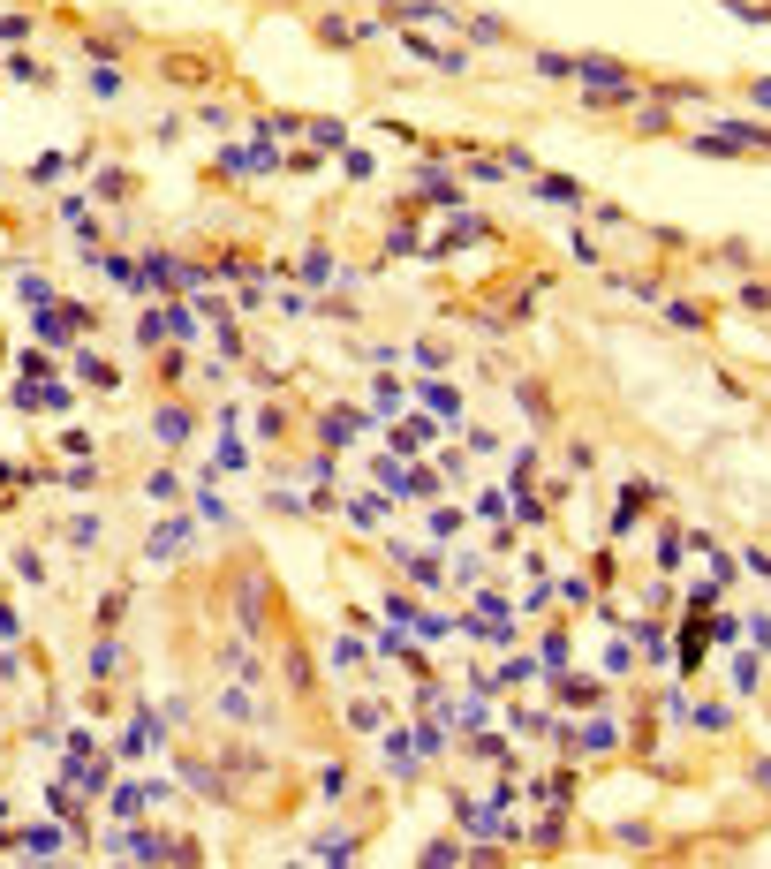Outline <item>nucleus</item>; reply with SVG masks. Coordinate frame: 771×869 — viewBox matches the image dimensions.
Segmentation results:
<instances>
[{"label":"nucleus","instance_id":"32","mask_svg":"<svg viewBox=\"0 0 771 869\" xmlns=\"http://www.w3.org/2000/svg\"><path fill=\"white\" fill-rule=\"evenodd\" d=\"M121 613H129V597H121V590L99 597V628H121Z\"/></svg>","mask_w":771,"mask_h":869},{"label":"nucleus","instance_id":"15","mask_svg":"<svg viewBox=\"0 0 771 869\" xmlns=\"http://www.w3.org/2000/svg\"><path fill=\"white\" fill-rule=\"evenodd\" d=\"M69 363H76V371H84V378H91V386H106V393H114V386H121V371H114V363H106V356H91V348H76V356H69Z\"/></svg>","mask_w":771,"mask_h":869},{"label":"nucleus","instance_id":"33","mask_svg":"<svg viewBox=\"0 0 771 869\" xmlns=\"http://www.w3.org/2000/svg\"><path fill=\"white\" fill-rule=\"evenodd\" d=\"M749 635H756V643L771 650V613H756V620H749Z\"/></svg>","mask_w":771,"mask_h":869},{"label":"nucleus","instance_id":"34","mask_svg":"<svg viewBox=\"0 0 771 869\" xmlns=\"http://www.w3.org/2000/svg\"><path fill=\"white\" fill-rule=\"evenodd\" d=\"M749 99H756V106H771V76H756V84H749Z\"/></svg>","mask_w":771,"mask_h":869},{"label":"nucleus","instance_id":"37","mask_svg":"<svg viewBox=\"0 0 771 869\" xmlns=\"http://www.w3.org/2000/svg\"><path fill=\"white\" fill-rule=\"evenodd\" d=\"M0 507H8V492H0Z\"/></svg>","mask_w":771,"mask_h":869},{"label":"nucleus","instance_id":"3","mask_svg":"<svg viewBox=\"0 0 771 869\" xmlns=\"http://www.w3.org/2000/svg\"><path fill=\"white\" fill-rule=\"evenodd\" d=\"M159 741H167V726H159V711H137V718H129V733H121V756H129V764H144V756H152Z\"/></svg>","mask_w":771,"mask_h":869},{"label":"nucleus","instance_id":"2","mask_svg":"<svg viewBox=\"0 0 771 869\" xmlns=\"http://www.w3.org/2000/svg\"><path fill=\"white\" fill-rule=\"evenodd\" d=\"M424 205H439V212H462V182H454V167H439V159H424Z\"/></svg>","mask_w":771,"mask_h":869},{"label":"nucleus","instance_id":"28","mask_svg":"<svg viewBox=\"0 0 771 869\" xmlns=\"http://www.w3.org/2000/svg\"><path fill=\"white\" fill-rule=\"evenodd\" d=\"M431 537H439V545H446V537H462V514H454V507H431Z\"/></svg>","mask_w":771,"mask_h":869},{"label":"nucleus","instance_id":"20","mask_svg":"<svg viewBox=\"0 0 771 869\" xmlns=\"http://www.w3.org/2000/svg\"><path fill=\"white\" fill-rule=\"evenodd\" d=\"M84 673H91V681H114V673H121V650H114V643H91V665H84Z\"/></svg>","mask_w":771,"mask_h":869},{"label":"nucleus","instance_id":"18","mask_svg":"<svg viewBox=\"0 0 771 869\" xmlns=\"http://www.w3.org/2000/svg\"><path fill=\"white\" fill-rule=\"evenodd\" d=\"M16 295H23V310H31V318H38V310H53V288H46V273H23V280H16Z\"/></svg>","mask_w":771,"mask_h":869},{"label":"nucleus","instance_id":"4","mask_svg":"<svg viewBox=\"0 0 771 869\" xmlns=\"http://www.w3.org/2000/svg\"><path fill=\"white\" fill-rule=\"evenodd\" d=\"M189 431H197V416H189L182 401H167V409H152V439H159V446H189Z\"/></svg>","mask_w":771,"mask_h":869},{"label":"nucleus","instance_id":"8","mask_svg":"<svg viewBox=\"0 0 771 869\" xmlns=\"http://www.w3.org/2000/svg\"><path fill=\"white\" fill-rule=\"evenodd\" d=\"M182 552H189V522H167V529H152V537H144V560H159V567L182 560Z\"/></svg>","mask_w":771,"mask_h":869},{"label":"nucleus","instance_id":"23","mask_svg":"<svg viewBox=\"0 0 771 869\" xmlns=\"http://www.w3.org/2000/svg\"><path fill=\"white\" fill-rule=\"evenodd\" d=\"M318 794L341 801V794H348V764H318Z\"/></svg>","mask_w":771,"mask_h":869},{"label":"nucleus","instance_id":"27","mask_svg":"<svg viewBox=\"0 0 771 869\" xmlns=\"http://www.w3.org/2000/svg\"><path fill=\"white\" fill-rule=\"evenodd\" d=\"M605 673H613V681H628V673H635V643H613V650H605Z\"/></svg>","mask_w":771,"mask_h":869},{"label":"nucleus","instance_id":"7","mask_svg":"<svg viewBox=\"0 0 771 869\" xmlns=\"http://www.w3.org/2000/svg\"><path fill=\"white\" fill-rule=\"evenodd\" d=\"M424 416H439L446 431H462V393L439 386V378H424Z\"/></svg>","mask_w":771,"mask_h":869},{"label":"nucleus","instance_id":"10","mask_svg":"<svg viewBox=\"0 0 771 869\" xmlns=\"http://www.w3.org/2000/svg\"><path fill=\"white\" fill-rule=\"evenodd\" d=\"M16 854H31V862H53V854H61V824H23V832H16Z\"/></svg>","mask_w":771,"mask_h":869},{"label":"nucleus","instance_id":"5","mask_svg":"<svg viewBox=\"0 0 771 869\" xmlns=\"http://www.w3.org/2000/svg\"><path fill=\"white\" fill-rule=\"evenodd\" d=\"M348 439H363V416L356 409H326V416H318V446H326V454H333V446H348Z\"/></svg>","mask_w":771,"mask_h":869},{"label":"nucleus","instance_id":"13","mask_svg":"<svg viewBox=\"0 0 771 869\" xmlns=\"http://www.w3.org/2000/svg\"><path fill=\"white\" fill-rule=\"evenodd\" d=\"M537 197H545V205H567V212H583V205H590L583 182H567V174H537Z\"/></svg>","mask_w":771,"mask_h":869},{"label":"nucleus","instance_id":"29","mask_svg":"<svg viewBox=\"0 0 771 869\" xmlns=\"http://www.w3.org/2000/svg\"><path fill=\"white\" fill-rule=\"evenodd\" d=\"M681 552H688V537H681V529H666V537H658V567H681Z\"/></svg>","mask_w":771,"mask_h":869},{"label":"nucleus","instance_id":"24","mask_svg":"<svg viewBox=\"0 0 771 869\" xmlns=\"http://www.w3.org/2000/svg\"><path fill=\"white\" fill-rule=\"evenodd\" d=\"M756 681H764V665H756V650H741V658H734V688H741V696H749Z\"/></svg>","mask_w":771,"mask_h":869},{"label":"nucleus","instance_id":"35","mask_svg":"<svg viewBox=\"0 0 771 869\" xmlns=\"http://www.w3.org/2000/svg\"><path fill=\"white\" fill-rule=\"evenodd\" d=\"M749 779H756V786H764V794H771V764H749Z\"/></svg>","mask_w":771,"mask_h":869},{"label":"nucleus","instance_id":"17","mask_svg":"<svg viewBox=\"0 0 771 869\" xmlns=\"http://www.w3.org/2000/svg\"><path fill=\"white\" fill-rule=\"evenodd\" d=\"M310 854H318V862H348V854H356V832H318Z\"/></svg>","mask_w":771,"mask_h":869},{"label":"nucleus","instance_id":"31","mask_svg":"<svg viewBox=\"0 0 771 869\" xmlns=\"http://www.w3.org/2000/svg\"><path fill=\"white\" fill-rule=\"evenodd\" d=\"M537 76H575V53H537Z\"/></svg>","mask_w":771,"mask_h":869},{"label":"nucleus","instance_id":"21","mask_svg":"<svg viewBox=\"0 0 771 869\" xmlns=\"http://www.w3.org/2000/svg\"><path fill=\"white\" fill-rule=\"evenodd\" d=\"M91 189H99L106 205H121V197H129V189H137V182H129V174H121V167H99V182H91Z\"/></svg>","mask_w":771,"mask_h":869},{"label":"nucleus","instance_id":"9","mask_svg":"<svg viewBox=\"0 0 771 869\" xmlns=\"http://www.w3.org/2000/svg\"><path fill=\"white\" fill-rule=\"evenodd\" d=\"M439 416H409V424H401V431H386V446H394V454H416V446H431V439H439Z\"/></svg>","mask_w":771,"mask_h":869},{"label":"nucleus","instance_id":"26","mask_svg":"<svg viewBox=\"0 0 771 869\" xmlns=\"http://www.w3.org/2000/svg\"><path fill=\"white\" fill-rule=\"evenodd\" d=\"M303 280L318 288V280H333V250H303Z\"/></svg>","mask_w":771,"mask_h":869},{"label":"nucleus","instance_id":"19","mask_svg":"<svg viewBox=\"0 0 771 869\" xmlns=\"http://www.w3.org/2000/svg\"><path fill=\"white\" fill-rule=\"evenodd\" d=\"M310 144L318 152H348V121H310Z\"/></svg>","mask_w":771,"mask_h":869},{"label":"nucleus","instance_id":"6","mask_svg":"<svg viewBox=\"0 0 771 869\" xmlns=\"http://www.w3.org/2000/svg\"><path fill=\"white\" fill-rule=\"evenodd\" d=\"M484 235H492V227H484L477 212H454V227H439V242H431V250H477Z\"/></svg>","mask_w":771,"mask_h":869},{"label":"nucleus","instance_id":"16","mask_svg":"<svg viewBox=\"0 0 771 869\" xmlns=\"http://www.w3.org/2000/svg\"><path fill=\"white\" fill-rule=\"evenodd\" d=\"M537 801H545V809H567V801H575V771H552V779H537Z\"/></svg>","mask_w":771,"mask_h":869},{"label":"nucleus","instance_id":"11","mask_svg":"<svg viewBox=\"0 0 771 869\" xmlns=\"http://www.w3.org/2000/svg\"><path fill=\"white\" fill-rule=\"evenodd\" d=\"M409 53L424 61V69H446V76H462V69H469V53H462V46H431V38H409Z\"/></svg>","mask_w":771,"mask_h":869},{"label":"nucleus","instance_id":"12","mask_svg":"<svg viewBox=\"0 0 771 869\" xmlns=\"http://www.w3.org/2000/svg\"><path fill=\"white\" fill-rule=\"evenodd\" d=\"M159 794H167V786H159V779H137V786H114V817L129 824V817H137V809H152Z\"/></svg>","mask_w":771,"mask_h":869},{"label":"nucleus","instance_id":"30","mask_svg":"<svg viewBox=\"0 0 771 869\" xmlns=\"http://www.w3.org/2000/svg\"><path fill=\"white\" fill-rule=\"evenodd\" d=\"M144 492H152V499H174V492H182V477H174V469H152V477H144Z\"/></svg>","mask_w":771,"mask_h":869},{"label":"nucleus","instance_id":"14","mask_svg":"<svg viewBox=\"0 0 771 869\" xmlns=\"http://www.w3.org/2000/svg\"><path fill=\"white\" fill-rule=\"evenodd\" d=\"M61 220L76 227V250H91V242H99V220H91V205H84V197H61Z\"/></svg>","mask_w":771,"mask_h":869},{"label":"nucleus","instance_id":"25","mask_svg":"<svg viewBox=\"0 0 771 869\" xmlns=\"http://www.w3.org/2000/svg\"><path fill=\"white\" fill-rule=\"evenodd\" d=\"M91 91H99V99H114V91H121V69H114V61H91Z\"/></svg>","mask_w":771,"mask_h":869},{"label":"nucleus","instance_id":"36","mask_svg":"<svg viewBox=\"0 0 771 869\" xmlns=\"http://www.w3.org/2000/svg\"><path fill=\"white\" fill-rule=\"evenodd\" d=\"M0 854H16V839H8V832H0Z\"/></svg>","mask_w":771,"mask_h":869},{"label":"nucleus","instance_id":"1","mask_svg":"<svg viewBox=\"0 0 771 869\" xmlns=\"http://www.w3.org/2000/svg\"><path fill=\"white\" fill-rule=\"evenodd\" d=\"M114 854H121V862H174V839L152 832V824H137V832L114 839Z\"/></svg>","mask_w":771,"mask_h":869},{"label":"nucleus","instance_id":"22","mask_svg":"<svg viewBox=\"0 0 771 869\" xmlns=\"http://www.w3.org/2000/svg\"><path fill=\"white\" fill-rule=\"evenodd\" d=\"M69 545H76V552H99V514H76V522H69Z\"/></svg>","mask_w":771,"mask_h":869}]
</instances>
